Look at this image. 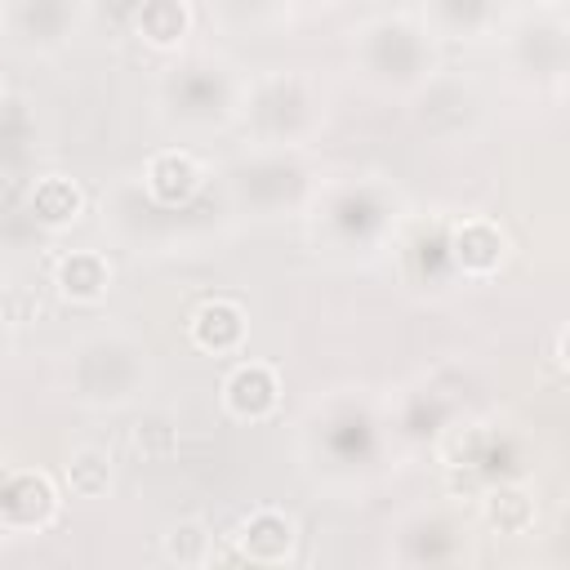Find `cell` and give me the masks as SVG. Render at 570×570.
Returning <instances> with one entry per match:
<instances>
[{"mask_svg": "<svg viewBox=\"0 0 570 570\" xmlns=\"http://www.w3.org/2000/svg\"><path fill=\"white\" fill-rule=\"evenodd\" d=\"M298 543V525L289 512L281 508H254L240 525H236V552L254 566H281L294 557Z\"/></svg>", "mask_w": 570, "mask_h": 570, "instance_id": "obj_1", "label": "cell"}, {"mask_svg": "<svg viewBox=\"0 0 570 570\" xmlns=\"http://www.w3.org/2000/svg\"><path fill=\"white\" fill-rule=\"evenodd\" d=\"M58 517V490L45 472H13L0 485V521L13 530H45Z\"/></svg>", "mask_w": 570, "mask_h": 570, "instance_id": "obj_2", "label": "cell"}, {"mask_svg": "<svg viewBox=\"0 0 570 570\" xmlns=\"http://www.w3.org/2000/svg\"><path fill=\"white\" fill-rule=\"evenodd\" d=\"M223 405H227V414L249 419V423L267 419V414L281 405V379H276V370L263 365V361L236 365V370L223 379Z\"/></svg>", "mask_w": 570, "mask_h": 570, "instance_id": "obj_3", "label": "cell"}, {"mask_svg": "<svg viewBox=\"0 0 570 570\" xmlns=\"http://www.w3.org/2000/svg\"><path fill=\"white\" fill-rule=\"evenodd\" d=\"M450 254L468 276H490L508 258V236L490 218H463L450 232Z\"/></svg>", "mask_w": 570, "mask_h": 570, "instance_id": "obj_4", "label": "cell"}, {"mask_svg": "<svg viewBox=\"0 0 570 570\" xmlns=\"http://www.w3.org/2000/svg\"><path fill=\"white\" fill-rule=\"evenodd\" d=\"M142 183H147L151 200H160V205H187L200 191L205 169H200V160L191 151H156L147 160V169H142Z\"/></svg>", "mask_w": 570, "mask_h": 570, "instance_id": "obj_5", "label": "cell"}, {"mask_svg": "<svg viewBox=\"0 0 570 570\" xmlns=\"http://www.w3.org/2000/svg\"><path fill=\"white\" fill-rule=\"evenodd\" d=\"M187 330H191V343L200 352H214V356L236 352L245 343V307L236 298H209L191 312Z\"/></svg>", "mask_w": 570, "mask_h": 570, "instance_id": "obj_6", "label": "cell"}, {"mask_svg": "<svg viewBox=\"0 0 570 570\" xmlns=\"http://www.w3.org/2000/svg\"><path fill=\"white\" fill-rule=\"evenodd\" d=\"M53 285L71 303H98L111 289V263L98 249H71V254L58 258Z\"/></svg>", "mask_w": 570, "mask_h": 570, "instance_id": "obj_7", "label": "cell"}, {"mask_svg": "<svg viewBox=\"0 0 570 570\" xmlns=\"http://www.w3.org/2000/svg\"><path fill=\"white\" fill-rule=\"evenodd\" d=\"M481 517L499 534H530L539 521V503L525 485H494L481 494Z\"/></svg>", "mask_w": 570, "mask_h": 570, "instance_id": "obj_8", "label": "cell"}, {"mask_svg": "<svg viewBox=\"0 0 570 570\" xmlns=\"http://www.w3.org/2000/svg\"><path fill=\"white\" fill-rule=\"evenodd\" d=\"M31 214H36L45 227H67V223H76V218L85 214V191H80L71 178L49 174V178H40L36 191H31Z\"/></svg>", "mask_w": 570, "mask_h": 570, "instance_id": "obj_9", "label": "cell"}, {"mask_svg": "<svg viewBox=\"0 0 570 570\" xmlns=\"http://www.w3.org/2000/svg\"><path fill=\"white\" fill-rule=\"evenodd\" d=\"M187 27H191L187 0H147L142 13H138V36L151 49H178L183 36H187Z\"/></svg>", "mask_w": 570, "mask_h": 570, "instance_id": "obj_10", "label": "cell"}, {"mask_svg": "<svg viewBox=\"0 0 570 570\" xmlns=\"http://www.w3.org/2000/svg\"><path fill=\"white\" fill-rule=\"evenodd\" d=\"M62 481L76 499H102L111 490V454L102 445H80L71 450L67 468H62Z\"/></svg>", "mask_w": 570, "mask_h": 570, "instance_id": "obj_11", "label": "cell"}, {"mask_svg": "<svg viewBox=\"0 0 570 570\" xmlns=\"http://www.w3.org/2000/svg\"><path fill=\"white\" fill-rule=\"evenodd\" d=\"M160 552L174 566H205L214 557V534L205 521H174L160 539Z\"/></svg>", "mask_w": 570, "mask_h": 570, "instance_id": "obj_12", "label": "cell"}, {"mask_svg": "<svg viewBox=\"0 0 570 570\" xmlns=\"http://www.w3.org/2000/svg\"><path fill=\"white\" fill-rule=\"evenodd\" d=\"M552 365L566 370V330H557V338H552Z\"/></svg>", "mask_w": 570, "mask_h": 570, "instance_id": "obj_13", "label": "cell"}, {"mask_svg": "<svg viewBox=\"0 0 570 570\" xmlns=\"http://www.w3.org/2000/svg\"><path fill=\"white\" fill-rule=\"evenodd\" d=\"M539 4H548V9H557V4H561V0H539Z\"/></svg>", "mask_w": 570, "mask_h": 570, "instance_id": "obj_14", "label": "cell"}]
</instances>
